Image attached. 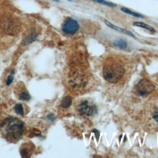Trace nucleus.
I'll return each instance as SVG.
<instances>
[{
    "instance_id": "obj_13",
    "label": "nucleus",
    "mask_w": 158,
    "mask_h": 158,
    "mask_svg": "<svg viewBox=\"0 0 158 158\" xmlns=\"http://www.w3.org/2000/svg\"><path fill=\"white\" fill-rule=\"evenodd\" d=\"M120 10L126 13V14H130L131 15H133L134 17H138V18H144V16L139 13H137L136 12H134V11H132L131 10L128 9V8H126V7H122L120 8Z\"/></svg>"
},
{
    "instance_id": "obj_17",
    "label": "nucleus",
    "mask_w": 158,
    "mask_h": 158,
    "mask_svg": "<svg viewBox=\"0 0 158 158\" xmlns=\"http://www.w3.org/2000/svg\"><path fill=\"white\" fill-rule=\"evenodd\" d=\"M14 73V71H12V73H10L8 77H7V81H6V85H9L11 84V83L13 81V79H14V77H13V73Z\"/></svg>"
},
{
    "instance_id": "obj_11",
    "label": "nucleus",
    "mask_w": 158,
    "mask_h": 158,
    "mask_svg": "<svg viewBox=\"0 0 158 158\" xmlns=\"http://www.w3.org/2000/svg\"><path fill=\"white\" fill-rule=\"evenodd\" d=\"M133 25L136 26V27H141L143 28L148 31H149L151 33H154L156 31V30L151 26L144 23L143 22H135L133 23Z\"/></svg>"
},
{
    "instance_id": "obj_16",
    "label": "nucleus",
    "mask_w": 158,
    "mask_h": 158,
    "mask_svg": "<svg viewBox=\"0 0 158 158\" xmlns=\"http://www.w3.org/2000/svg\"><path fill=\"white\" fill-rule=\"evenodd\" d=\"M14 110L17 114L20 115H23L24 112H23V108L22 104H20V103L16 104L15 106H14Z\"/></svg>"
},
{
    "instance_id": "obj_2",
    "label": "nucleus",
    "mask_w": 158,
    "mask_h": 158,
    "mask_svg": "<svg viewBox=\"0 0 158 158\" xmlns=\"http://www.w3.org/2000/svg\"><path fill=\"white\" fill-rule=\"evenodd\" d=\"M125 73L123 67L118 62L110 60L104 64L103 76L105 80L112 83L118 82Z\"/></svg>"
},
{
    "instance_id": "obj_5",
    "label": "nucleus",
    "mask_w": 158,
    "mask_h": 158,
    "mask_svg": "<svg viewBox=\"0 0 158 158\" xmlns=\"http://www.w3.org/2000/svg\"><path fill=\"white\" fill-rule=\"evenodd\" d=\"M78 111L81 115L91 116L97 112V107L94 104L85 100L80 104Z\"/></svg>"
},
{
    "instance_id": "obj_12",
    "label": "nucleus",
    "mask_w": 158,
    "mask_h": 158,
    "mask_svg": "<svg viewBox=\"0 0 158 158\" xmlns=\"http://www.w3.org/2000/svg\"><path fill=\"white\" fill-rule=\"evenodd\" d=\"M72 98L69 96H67L62 99L60 105L64 108H68L70 106V105L72 104Z\"/></svg>"
},
{
    "instance_id": "obj_1",
    "label": "nucleus",
    "mask_w": 158,
    "mask_h": 158,
    "mask_svg": "<svg viewBox=\"0 0 158 158\" xmlns=\"http://www.w3.org/2000/svg\"><path fill=\"white\" fill-rule=\"evenodd\" d=\"M1 130L6 139L10 142H15L23 135L24 124L18 118L8 117L1 123Z\"/></svg>"
},
{
    "instance_id": "obj_15",
    "label": "nucleus",
    "mask_w": 158,
    "mask_h": 158,
    "mask_svg": "<svg viewBox=\"0 0 158 158\" xmlns=\"http://www.w3.org/2000/svg\"><path fill=\"white\" fill-rule=\"evenodd\" d=\"M19 99L22 100V101H28L30 99L31 97L30 94L26 91H22L19 96Z\"/></svg>"
},
{
    "instance_id": "obj_18",
    "label": "nucleus",
    "mask_w": 158,
    "mask_h": 158,
    "mask_svg": "<svg viewBox=\"0 0 158 158\" xmlns=\"http://www.w3.org/2000/svg\"><path fill=\"white\" fill-rule=\"evenodd\" d=\"M46 118L49 121L52 122L55 119V116H54V115L52 113H51V114H49L48 115V116L46 117Z\"/></svg>"
},
{
    "instance_id": "obj_21",
    "label": "nucleus",
    "mask_w": 158,
    "mask_h": 158,
    "mask_svg": "<svg viewBox=\"0 0 158 158\" xmlns=\"http://www.w3.org/2000/svg\"><path fill=\"white\" fill-rule=\"evenodd\" d=\"M67 1H71L70 0H67Z\"/></svg>"
},
{
    "instance_id": "obj_6",
    "label": "nucleus",
    "mask_w": 158,
    "mask_h": 158,
    "mask_svg": "<svg viewBox=\"0 0 158 158\" xmlns=\"http://www.w3.org/2000/svg\"><path fill=\"white\" fill-rule=\"evenodd\" d=\"M80 28V25L78 22L72 19L67 18L64 22L62 27V31L68 35H73Z\"/></svg>"
},
{
    "instance_id": "obj_4",
    "label": "nucleus",
    "mask_w": 158,
    "mask_h": 158,
    "mask_svg": "<svg viewBox=\"0 0 158 158\" xmlns=\"http://www.w3.org/2000/svg\"><path fill=\"white\" fill-rule=\"evenodd\" d=\"M155 89L154 85L146 78L141 80L135 86V92L137 94L144 96L151 94Z\"/></svg>"
},
{
    "instance_id": "obj_7",
    "label": "nucleus",
    "mask_w": 158,
    "mask_h": 158,
    "mask_svg": "<svg viewBox=\"0 0 158 158\" xmlns=\"http://www.w3.org/2000/svg\"><path fill=\"white\" fill-rule=\"evenodd\" d=\"M38 36V33H36V30L34 29L30 30L29 33L26 35L25 38L23 40V45H28L33 43L36 40Z\"/></svg>"
},
{
    "instance_id": "obj_9",
    "label": "nucleus",
    "mask_w": 158,
    "mask_h": 158,
    "mask_svg": "<svg viewBox=\"0 0 158 158\" xmlns=\"http://www.w3.org/2000/svg\"><path fill=\"white\" fill-rule=\"evenodd\" d=\"M31 144H23L20 148V153L22 157H28L30 156V153L31 152L33 147H31L30 145Z\"/></svg>"
},
{
    "instance_id": "obj_14",
    "label": "nucleus",
    "mask_w": 158,
    "mask_h": 158,
    "mask_svg": "<svg viewBox=\"0 0 158 158\" xmlns=\"http://www.w3.org/2000/svg\"><path fill=\"white\" fill-rule=\"evenodd\" d=\"M91 1L97 2V3H99V4H102V5H104V6H108V7H115L117 6V5L115 4L109 2V1H107L106 0H91Z\"/></svg>"
},
{
    "instance_id": "obj_19",
    "label": "nucleus",
    "mask_w": 158,
    "mask_h": 158,
    "mask_svg": "<svg viewBox=\"0 0 158 158\" xmlns=\"http://www.w3.org/2000/svg\"><path fill=\"white\" fill-rule=\"evenodd\" d=\"M93 132L94 133V135H95V136H96V138H97V139H98L99 138V135H100L99 131L97 130L96 129H94V130H93Z\"/></svg>"
},
{
    "instance_id": "obj_10",
    "label": "nucleus",
    "mask_w": 158,
    "mask_h": 158,
    "mask_svg": "<svg viewBox=\"0 0 158 158\" xmlns=\"http://www.w3.org/2000/svg\"><path fill=\"white\" fill-rule=\"evenodd\" d=\"M114 44L121 49H125L127 48L128 43L126 40L122 38H118L114 41Z\"/></svg>"
},
{
    "instance_id": "obj_20",
    "label": "nucleus",
    "mask_w": 158,
    "mask_h": 158,
    "mask_svg": "<svg viewBox=\"0 0 158 158\" xmlns=\"http://www.w3.org/2000/svg\"><path fill=\"white\" fill-rule=\"evenodd\" d=\"M52 1H56V2H59V0H52Z\"/></svg>"
},
{
    "instance_id": "obj_8",
    "label": "nucleus",
    "mask_w": 158,
    "mask_h": 158,
    "mask_svg": "<svg viewBox=\"0 0 158 158\" xmlns=\"http://www.w3.org/2000/svg\"><path fill=\"white\" fill-rule=\"evenodd\" d=\"M104 22L105 23V24H106L107 27H110V28H112V29H114V30H116V31H118V32L123 33H125V34H126V35H129V36H132V37H133V38H135V35L133 34V33H131V31H130L128 30H126V29H124V28L118 27H117V26H116V25L112 24V23H110V22H109V21H107V20H104Z\"/></svg>"
},
{
    "instance_id": "obj_3",
    "label": "nucleus",
    "mask_w": 158,
    "mask_h": 158,
    "mask_svg": "<svg viewBox=\"0 0 158 158\" xmlns=\"http://www.w3.org/2000/svg\"><path fill=\"white\" fill-rule=\"evenodd\" d=\"M0 28L7 35H15L20 30V21L11 15H5L0 20Z\"/></svg>"
}]
</instances>
